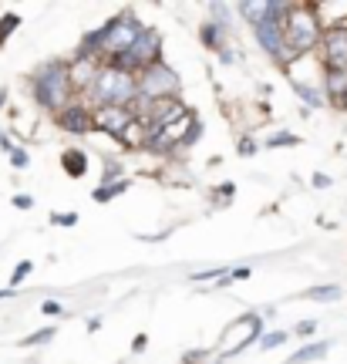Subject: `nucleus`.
<instances>
[{"mask_svg": "<svg viewBox=\"0 0 347 364\" xmlns=\"http://www.w3.org/2000/svg\"><path fill=\"white\" fill-rule=\"evenodd\" d=\"M145 34V27L135 21V14H118L108 24H102L98 31H91L88 38L81 41V54H88L95 61L112 65L118 54L132 51V44Z\"/></svg>", "mask_w": 347, "mask_h": 364, "instance_id": "1", "label": "nucleus"}, {"mask_svg": "<svg viewBox=\"0 0 347 364\" xmlns=\"http://www.w3.org/2000/svg\"><path fill=\"white\" fill-rule=\"evenodd\" d=\"M327 24L317 14V4H290V14L283 17V41L294 54H310L321 51V41Z\"/></svg>", "mask_w": 347, "mask_h": 364, "instance_id": "2", "label": "nucleus"}, {"mask_svg": "<svg viewBox=\"0 0 347 364\" xmlns=\"http://www.w3.org/2000/svg\"><path fill=\"white\" fill-rule=\"evenodd\" d=\"M31 91H34V102H38L41 108H48L54 115L65 112L68 105H71V91H75L71 75H68V65L65 61H48V65L34 75Z\"/></svg>", "mask_w": 347, "mask_h": 364, "instance_id": "3", "label": "nucleus"}, {"mask_svg": "<svg viewBox=\"0 0 347 364\" xmlns=\"http://www.w3.org/2000/svg\"><path fill=\"white\" fill-rule=\"evenodd\" d=\"M91 98L98 102V108L105 105H115V108H132L139 102V75H129L122 68L105 65L95 88H91Z\"/></svg>", "mask_w": 347, "mask_h": 364, "instance_id": "4", "label": "nucleus"}, {"mask_svg": "<svg viewBox=\"0 0 347 364\" xmlns=\"http://www.w3.org/2000/svg\"><path fill=\"white\" fill-rule=\"evenodd\" d=\"M162 61V34L152 31V27H145V34H142L135 44H132V51L118 54L112 68H122V71H129V75H142V71H149Z\"/></svg>", "mask_w": 347, "mask_h": 364, "instance_id": "5", "label": "nucleus"}, {"mask_svg": "<svg viewBox=\"0 0 347 364\" xmlns=\"http://www.w3.org/2000/svg\"><path fill=\"white\" fill-rule=\"evenodd\" d=\"M176 91H179V78H176V71L169 65H162V61L139 75V98L162 102V98H176Z\"/></svg>", "mask_w": 347, "mask_h": 364, "instance_id": "6", "label": "nucleus"}, {"mask_svg": "<svg viewBox=\"0 0 347 364\" xmlns=\"http://www.w3.org/2000/svg\"><path fill=\"white\" fill-rule=\"evenodd\" d=\"M317 54H321L324 71H347V24L344 27H327Z\"/></svg>", "mask_w": 347, "mask_h": 364, "instance_id": "7", "label": "nucleus"}, {"mask_svg": "<svg viewBox=\"0 0 347 364\" xmlns=\"http://www.w3.org/2000/svg\"><path fill=\"white\" fill-rule=\"evenodd\" d=\"M260 327H263V321H260L257 314H246L236 324L226 327V331H223V344H226L223 358H233V354H240L243 348H250V341H257Z\"/></svg>", "mask_w": 347, "mask_h": 364, "instance_id": "8", "label": "nucleus"}, {"mask_svg": "<svg viewBox=\"0 0 347 364\" xmlns=\"http://www.w3.org/2000/svg\"><path fill=\"white\" fill-rule=\"evenodd\" d=\"M91 118H95V129L98 132H108V135L118 139V135L135 122V112H132V108H115V105H105V108L95 105V115Z\"/></svg>", "mask_w": 347, "mask_h": 364, "instance_id": "9", "label": "nucleus"}, {"mask_svg": "<svg viewBox=\"0 0 347 364\" xmlns=\"http://www.w3.org/2000/svg\"><path fill=\"white\" fill-rule=\"evenodd\" d=\"M91 115H95V108H88V105H81V102H71L65 112L54 115V122L65 132H71V135H88L95 129V118Z\"/></svg>", "mask_w": 347, "mask_h": 364, "instance_id": "10", "label": "nucleus"}, {"mask_svg": "<svg viewBox=\"0 0 347 364\" xmlns=\"http://www.w3.org/2000/svg\"><path fill=\"white\" fill-rule=\"evenodd\" d=\"M102 61H95V58H88V54H78L75 61L68 65V75H71V85H75V91H85V88H95V81H98V75H102Z\"/></svg>", "mask_w": 347, "mask_h": 364, "instance_id": "11", "label": "nucleus"}, {"mask_svg": "<svg viewBox=\"0 0 347 364\" xmlns=\"http://www.w3.org/2000/svg\"><path fill=\"white\" fill-rule=\"evenodd\" d=\"M324 91L337 108H347V71H324Z\"/></svg>", "mask_w": 347, "mask_h": 364, "instance_id": "12", "label": "nucleus"}, {"mask_svg": "<svg viewBox=\"0 0 347 364\" xmlns=\"http://www.w3.org/2000/svg\"><path fill=\"white\" fill-rule=\"evenodd\" d=\"M61 166H65V172L71 179H81V176L88 172V156H85L81 149H68L65 156H61Z\"/></svg>", "mask_w": 347, "mask_h": 364, "instance_id": "13", "label": "nucleus"}, {"mask_svg": "<svg viewBox=\"0 0 347 364\" xmlns=\"http://www.w3.org/2000/svg\"><path fill=\"white\" fill-rule=\"evenodd\" d=\"M327 341H317V344H307V348H300L297 354H290V361L287 364H307V361H321L324 354H327Z\"/></svg>", "mask_w": 347, "mask_h": 364, "instance_id": "14", "label": "nucleus"}, {"mask_svg": "<svg viewBox=\"0 0 347 364\" xmlns=\"http://www.w3.org/2000/svg\"><path fill=\"white\" fill-rule=\"evenodd\" d=\"M219 31H223V24H203V31H199V34H203V41H206L213 51L223 54V41H219Z\"/></svg>", "mask_w": 347, "mask_h": 364, "instance_id": "15", "label": "nucleus"}, {"mask_svg": "<svg viewBox=\"0 0 347 364\" xmlns=\"http://www.w3.org/2000/svg\"><path fill=\"white\" fill-rule=\"evenodd\" d=\"M125 189H129V182H115V186L105 182V189H95V199H98V203H108V199H115V196L125 193Z\"/></svg>", "mask_w": 347, "mask_h": 364, "instance_id": "16", "label": "nucleus"}, {"mask_svg": "<svg viewBox=\"0 0 347 364\" xmlns=\"http://www.w3.org/2000/svg\"><path fill=\"white\" fill-rule=\"evenodd\" d=\"M304 297L307 300H337L341 297V287H314V290H307V294H304Z\"/></svg>", "mask_w": 347, "mask_h": 364, "instance_id": "17", "label": "nucleus"}, {"mask_svg": "<svg viewBox=\"0 0 347 364\" xmlns=\"http://www.w3.org/2000/svg\"><path fill=\"white\" fill-rule=\"evenodd\" d=\"M17 24H21V17H17V14H7V17H0V44L11 38L14 31H17Z\"/></svg>", "mask_w": 347, "mask_h": 364, "instance_id": "18", "label": "nucleus"}, {"mask_svg": "<svg viewBox=\"0 0 347 364\" xmlns=\"http://www.w3.org/2000/svg\"><path fill=\"white\" fill-rule=\"evenodd\" d=\"M283 341H287V334H283V331H273V334H263V338H260V348H263V351H273V348H280Z\"/></svg>", "mask_w": 347, "mask_h": 364, "instance_id": "19", "label": "nucleus"}, {"mask_svg": "<svg viewBox=\"0 0 347 364\" xmlns=\"http://www.w3.org/2000/svg\"><path fill=\"white\" fill-rule=\"evenodd\" d=\"M51 338H54V327H44V331H38V334H31V338L24 341V348H34V344H48Z\"/></svg>", "mask_w": 347, "mask_h": 364, "instance_id": "20", "label": "nucleus"}, {"mask_svg": "<svg viewBox=\"0 0 347 364\" xmlns=\"http://www.w3.org/2000/svg\"><path fill=\"white\" fill-rule=\"evenodd\" d=\"M31 270H34V263H31V260H21V263H17V270H14V277H11V287L21 284V280H24Z\"/></svg>", "mask_w": 347, "mask_h": 364, "instance_id": "21", "label": "nucleus"}, {"mask_svg": "<svg viewBox=\"0 0 347 364\" xmlns=\"http://www.w3.org/2000/svg\"><path fill=\"white\" fill-rule=\"evenodd\" d=\"M11 166L14 169H27V152L24 149H14L11 152Z\"/></svg>", "mask_w": 347, "mask_h": 364, "instance_id": "22", "label": "nucleus"}, {"mask_svg": "<svg viewBox=\"0 0 347 364\" xmlns=\"http://www.w3.org/2000/svg\"><path fill=\"white\" fill-rule=\"evenodd\" d=\"M41 311L48 314V317H58V314H61V304H58V300H44V304H41Z\"/></svg>", "mask_w": 347, "mask_h": 364, "instance_id": "23", "label": "nucleus"}, {"mask_svg": "<svg viewBox=\"0 0 347 364\" xmlns=\"http://www.w3.org/2000/svg\"><path fill=\"white\" fill-rule=\"evenodd\" d=\"M257 152V142L253 139H240V156H253Z\"/></svg>", "mask_w": 347, "mask_h": 364, "instance_id": "24", "label": "nucleus"}, {"mask_svg": "<svg viewBox=\"0 0 347 364\" xmlns=\"http://www.w3.org/2000/svg\"><path fill=\"white\" fill-rule=\"evenodd\" d=\"M270 145L277 149V145H297L294 135H270Z\"/></svg>", "mask_w": 347, "mask_h": 364, "instance_id": "25", "label": "nucleus"}, {"mask_svg": "<svg viewBox=\"0 0 347 364\" xmlns=\"http://www.w3.org/2000/svg\"><path fill=\"white\" fill-rule=\"evenodd\" d=\"M51 223L54 226H75L78 216H71V213H68V216H51Z\"/></svg>", "mask_w": 347, "mask_h": 364, "instance_id": "26", "label": "nucleus"}, {"mask_svg": "<svg viewBox=\"0 0 347 364\" xmlns=\"http://www.w3.org/2000/svg\"><path fill=\"white\" fill-rule=\"evenodd\" d=\"M14 206H17V209H31V206H34V199H31V196H14Z\"/></svg>", "mask_w": 347, "mask_h": 364, "instance_id": "27", "label": "nucleus"}, {"mask_svg": "<svg viewBox=\"0 0 347 364\" xmlns=\"http://www.w3.org/2000/svg\"><path fill=\"white\" fill-rule=\"evenodd\" d=\"M314 327H317V324H314V321H307V324L297 327V334H300V338H307V334H314Z\"/></svg>", "mask_w": 347, "mask_h": 364, "instance_id": "28", "label": "nucleus"}, {"mask_svg": "<svg viewBox=\"0 0 347 364\" xmlns=\"http://www.w3.org/2000/svg\"><path fill=\"white\" fill-rule=\"evenodd\" d=\"M145 344H149V338H145V334H139V338L132 341V351H145Z\"/></svg>", "mask_w": 347, "mask_h": 364, "instance_id": "29", "label": "nucleus"}, {"mask_svg": "<svg viewBox=\"0 0 347 364\" xmlns=\"http://www.w3.org/2000/svg\"><path fill=\"white\" fill-rule=\"evenodd\" d=\"M233 280H250V267H240V270H233Z\"/></svg>", "mask_w": 347, "mask_h": 364, "instance_id": "30", "label": "nucleus"}, {"mask_svg": "<svg viewBox=\"0 0 347 364\" xmlns=\"http://www.w3.org/2000/svg\"><path fill=\"white\" fill-rule=\"evenodd\" d=\"M314 186H321V189H324V186H331V179H327L324 172H317V176H314Z\"/></svg>", "mask_w": 347, "mask_h": 364, "instance_id": "31", "label": "nucleus"}, {"mask_svg": "<svg viewBox=\"0 0 347 364\" xmlns=\"http://www.w3.org/2000/svg\"><path fill=\"white\" fill-rule=\"evenodd\" d=\"M4 102H7V91H4V88H0V105H4Z\"/></svg>", "mask_w": 347, "mask_h": 364, "instance_id": "32", "label": "nucleus"}]
</instances>
